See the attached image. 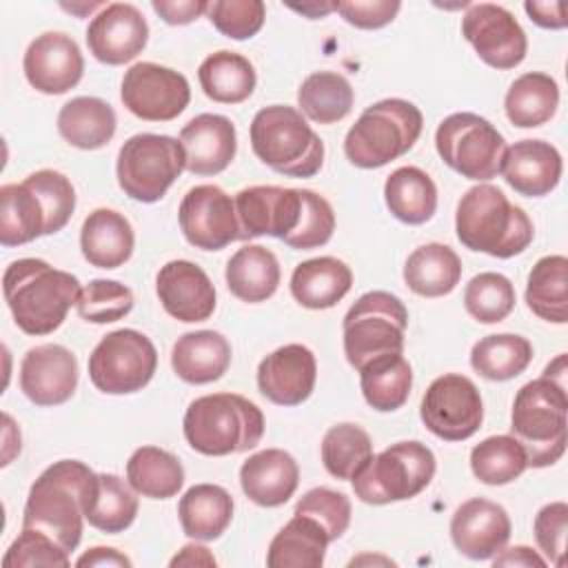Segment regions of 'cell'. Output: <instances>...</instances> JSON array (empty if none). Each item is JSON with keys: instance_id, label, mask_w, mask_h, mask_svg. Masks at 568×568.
<instances>
[{"instance_id": "56", "label": "cell", "mask_w": 568, "mask_h": 568, "mask_svg": "<svg viewBox=\"0 0 568 568\" xmlns=\"http://www.w3.org/2000/svg\"><path fill=\"white\" fill-rule=\"evenodd\" d=\"M524 11L528 18L541 27V29H564L568 24V18L564 13L561 2H524Z\"/></svg>"}, {"instance_id": "52", "label": "cell", "mask_w": 568, "mask_h": 568, "mask_svg": "<svg viewBox=\"0 0 568 568\" xmlns=\"http://www.w3.org/2000/svg\"><path fill=\"white\" fill-rule=\"evenodd\" d=\"M71 564V555L49 535L36 528H22L2 557L4 568H27V566H62Z\"/></svg>"}, {"instance_id": "32", "label": "cell", "mask_w": 568, "mask_h": 568, "mask_svg": "<svg viewBox=\"0 0 568 568\" xmlns=\"http://www.w3.org/2000/svg\"><path fill=\"white\" fill-rule=\"evenodd\" d=\"M331 544L328 532L320 521L306 515H295L271 539L266 552L268 568H322L326 548Z\"/></svg>"}, {"instance_id": "30", "label": "cell", "mask_w": 568, "mask_h": 568, "mask_svg": "<svg viewBox=\"0 0 568 568\" xmlns=\"http://www.w3.org/2000/svg\"><path fill=\"white\" fill-rule=\"evenodd\" d=\"M353 286V271L346 262L322 255L300 262L291 275V295L311 311L335 306Z\"/></svg>"}, {"instance_id": "10", "label": "cell", "mask_w": 568, "mask_h": 568, "mask_svg": "<svg viewBox=\"0 0 568 568\" xmlns=\"http://www.w3.org/2000/svg\"><path fill=\"white\" fill-rule=\"evenodd\" d=\"M408 311L404 302L388 291H368L357 297L342 322L344 355L359 371L382 355L404 353Z\"/></svg>"}, {"instance_id": "59", "label": "cell", "mask_w": 568, "mask_h": 568, "mask_svg": "<svg viewBox=\"0 0 568 568\" xmlns=\"http://www.w3.org/2000/svg\"><path fill=\"white\" fill-rule=\"evenodd\" d=\"M215 557L200 544H186L173 559L171 566H215Z\"/></svg>"}, {"instance_id": "8", "label": "cell", "mask_w": 568, "mask_h": 568, "mask_svg": "<svg viewBox=\"0 0 568 568\" xmlns=\"http://www.w3.org/2000/svg\"><path fill=\"white\" fill-rule=\"evenodd\" d=\"M422 129L424 115L413 102L386 98L362 111L344 138V153L359 169H379L408 153Z\"/></svg>"}, {"instance_id": "16", "label": "cell", "mask_w": 568, "mask_h": 568, "mask_svg": "<svg viewBox=\"0 0 568 568\" xmlns=\"http://www.w3.org/2000/svg\"><path fill=\"white\" fill-rule=\"evenodd\" d=\"M462 36L475 49L479 60L493 69H515L524 62L528 38L517 18L493 2L468 4L462 18Z\"/></svg>"}, {"instance_id": "9", "label": "cell", "mask_w": 568, "mask_h": 568, "mask_svg": "<svg viewBox=\"0 0 568 568\" xmlns=\"http://www.w3.org/2000/svg\"><path fill=\"white\" fill-rule=\"evenodd\" d=\"M435 453L417 442H397L373 455L351 479L359 501L384 506L417 497L435 477Z\"/></svg>"}, {"instance_id": "36", "label": "cell", "mask_w": 568, "mask_h": 568, "mask_svg": "<svg viewBox=\"0 0 568 568\" xmlns=\"http://www.w3.org/2000/svg\"><path fill=\"white\" fill-rule=\"evenodd\" d=\"M197 80L204 95L220 104H240L251 98L257 84L255 67L235 51H215L197 67Z\"/></svg>"}, {"instance_id": "28", "label": "cell", "mask_w": 568, "mask_h": 568, "mask_svg": "<svg viewBox=\"0 0 568 568\" xmlns=\"http://www.w3.org/2000/svg\"><path fill=\"white\" fill-rule=\"evenodd\" d=\"M231 366V344L217 331H191L171 348V368L186 384L217 382Z\"/></svg>"}, {"instance_id": "57", "label": "cell", "mask_w": 568, "mask_h": 568, "mask_svg": "<svg viewBox=\"0 0 568 568\" xmlns=\"http://www.w3.org/2000/svg\"><path fill=\"white\" fill-rule=\"evenodd\" d=\"M75 566H131V559L115 548L95 546L75 559Z\"/></svg>"}, {"instance_id": "38", "label": "cell", "mask_w": 568, "mask_h": 568, "mask_svg": "<svg viewBox=\"0 0 568 568\" xmlns=\"http://www.w3.org/2000/svg\"><path fill=\"white\" fill-rule=\"evenodd\" d=\"M559 106V87L555 78L541 71L519 75L506 91L504 109L513 126L535 129L546 124Z\"/></svg>"}, {"instance_id": "40", "label": "cell", "mask_w": 568, "mask_h": 568, "mask_svg": "<svg viewBox=\"0 0 568 568\" xmlns=\"http://www.w3.org/2000/svg\"><path fill=\"white\" fill-rule=\"evenodd\" d=\"M126 481L149 499L175 497L184 486V468L180 459L158 446H140L126 462Z\"/></svg>"}, {"instance_id": "17", "label": "cell", "mask_w": 568, "mask_h": 568, "mask_svg": "<svg viewBox=\"0 0 568 568\" xmlns=\"http://www.w3.org/2000/svg\"><path fill=\"white\" fill-rule=\"evenodd\" d=\"M184 240L202 251H222L240 240L235 200L217 184H197L186 191L178 209Z\"/></svg>"}, {"instance_id": "13", "label": "cell", "mask_w": 568, "mask_h": 568, "mask_svg": "<svg viewBox=\"0 0 568 568\" xmlns=\"http://www.w3.org/2000/svg\"><path fill=\"white\" fill-rule=\"evenodd\" d=\"M158 351L135 328L106 333L89 355V379L106 395H131L142 390L155 375Z\"/></svg>"}, {"instance_id": "20", "label": "cell", "mask_w": 568, "mask_h": 568, "mask_svg": "<svg viewBox=\"0 0 568 568\" xmlns=\"http://www.w3.org/2000/svg\"><path fill=\"white\" fill-rule=\"evenodd\" d=\"M149 42V24L131 2H111L87 27V47L102 64H124L142 53Z\"/></svg>"}, {"instance_id": "31", "label": "cell", "mask_w": 568, "mask_h": 568, "mask_svg": "<svg viewBox=\"0 0 568 568\" xmlns=\"http://www.w3.org/2000/svg\"><path fill=\"white\" fill-rule=\"evenodd\" d=\"M118 118L109 102L93 95H78L62 104L58 113V133L82 151L106 146L115 135Z\"/></svg>"}, {"instance_id": "43", "label": "cell", "mask_w": 568, "mask_h": 568, "mask_svg": "<svg viewBox=\"0 0 568 568\" xmlns=\"http://www.w3.org/2000/svg\"><path fill=\"white\" fill-rule=\"evenodd\" d=\"M532 362V344L524 335L497 333L475 342L470 366L490 382H506L521 375Z\"/></svg>"}, {"instance_id": "5", "label": "cell", "mask_w": 568, "mask_h": 568, "mask_svg": "<svg viewBox=\"0 0 568 568\" xmlns=\"http://www.w3.org/2000/svg\"><path fill=\"white\" fill-rule=\"evenodd\" d=\"M455 231L466 248L499 260L524 253L535 235L526 211L493 184H475L459 197Z\"/></svg>"}, {"instance_id": "7", "label": "cell", "mask_w": 568, "mask_h": 568, "mask_svg": "<svg viewBox=\"0 0 568 568\" xmlns=\"http://www.w3.org/2000/svg\"><path fill=\"white\" fill-rule=\"evenodd\" d=\"M251 149L286 178H313L324 164V142L306 118L286 104L262 106L251 122Z\"/></svg>"}, {"instance_id": "1", "label": "cell", "mask_w": 568, "mask_h": 568, "mask_svg": "<svg viewBox=\"0 0 568 568\" xmlns=\"http://www.w3.org/2000/svg\"><path fill=\"white\" fill-rule=\"evenodd\" d=\"M510 435L524 446L530 468H546L561 459L568 437L566 353H559L541 377L517 390L510 410Z\"/></svg>"}, {"instance_id": "35", "label": "cell", "mask_w": 568, "mask_h": 568, "mask_svg": "<svg viewBox=\"0 0 568 568\" xmlns=\"http://www.w3.org/2000/svg\"><path fill=\"white\" fill-rule=\"evenodd\" d=\"M462 280V260L448 246L428 242L417 246L404 264L406 286L422 297H442L455 291Z\"/></svg>"}, {"instance_id": "3", "label": "cell", "mask_w": 568, "mask_h": 568, "mask_svg": "<svg viewBox=\"0 0 568 568\" xmlns=\"http://www.w3.org/2000/svg\"><path fill=\"white\" fill-rule=\"evenodd\" d=\"M75 211L71 180L53 169H40L20 184L0 189V244L20 246L62 231Z\"/></svg>"}, {"instance_id": "26", "label": "cell", "mask_w": 568, "mask_h": 568, "mask_svg": "<svg viewBox=\"0 0 568 568\" xmlns=\"http://www.w3.org/2000/svg\"><path fill=\"white\" fill-rule=\"evenodd\" d=\"M180 142L186 153L189 173L217 175L235 158L237 131L226 115L200 113L182 126Z\"/></svg>"}, {"instance_id": "33", "label": "cell", "mask_w": 568, "mask_h": 568, "mask_svg": "<svg viewBox=\"0 0 568 568\" xmlns=\"http://www.w3.org/2000/svg\"><path fill=\"white\" fill-rule=\"evenodd\" d=\"M280 262L275 253L262 244H246L237 248L226 262L224 280L229 291L248 304L266 302L280 286Z\"/></svg>"}, {"instance_id": "50", "label": "cell", "mask_w": 568, "mask_h": 568, "mask_svg": "<svg viewBox=\"0 0 568 568\" xmlns=\"http://www.w3.org/2000/svg\"><path fill=\"white\" fill-rule=\"evenodd\" d=\"M293 513L320 521L328 532L331 541L339 539L351 526V499L344 493L326 486H317L304 493L295 504Z\"/></svg>"}, {"instance_id": "15", "label": "cell", "mask_w": 568, "mask_h": 568, "mask_svg": "<svg viewBox=\"0 0 568 568\" xmlns=\"http://www.w3.org/2000/svg\"><path fill=\"white\" fill-rule=\"evenodd\" d=\"M120 98L135 118L169 122L189 106L191 87L175 69L155 62H135L124 71Z\"/></svg>"}, {"instance_id": "2", "label": "cell", "mask_w": 568, "mask_h": 568, "mask_svg": "<svg viewBox=\"0 0 568 568\" xmlns=\"http://www.w3.org/2000/svg\"><path fill=\"white\" fill-rule=\"evenodd\" d=\"M98 488V473L80 459L47 466L31 484L22 528H36L55 539L69 555L82 539L87 510Z\"/></svg>"}, {"instance_id": "18", "label": "cell", "mask_w": 568, "mask_h": 568, "mask_svg": "<svg viewBox=\"0 0 568 568\" xmlns=\"http://www.w3.org/2000/svg\"><path fill=\"white\" fill-rule=\"evenodd\" d=\"M233 200L240 224V240L271 235L284 242L300 226L304 213L302 189L257 184L242 189Z\"/></svg>"}, {"instance_id": "25", "label": "cell", "mask_w": 568, "mask_h": 568, "mask_svg": "<svg viewBox=\"0 0 568 568\" xmlns=\"http://www.w3.org/2000/svg\"><path fill=\"white\" fill-rule=\"evenodd\" d=\"M561 153L546 140H519L506 146L499 173L524 197H544L561 180Z\"/></svg>"}, {"instance_id": "49", "label": "cell", "mask_w": 568, "mask_h": 568, "mask_svg": "<svg viewBox=\"0 0 568 568\" xmlns=\"http://www.w3.org/2000/svg\"><path fill=\"white\" fill-rule=\"evenodd\" d=\"M206 18L222 36L248 40L262 29L266 7L262 0H215L209 2Z\"/></svg>"}, {"instance_id": "55", "label": "cell", "mask_w": 568, "mask_h": 568, "mask_svg": "<svg viewBox=\"0 0 568 568\" xmlns=\"http://www.w3.org/2000/svg\"><path fill=\"white\" fill-rule=\"evenodd\" d=\"M153 11L166 22V24H189L206 13L209 2L204 0H153Z\"/></svg>"}, {"instance_id": "37", "label": "cell", "mask_w": 568, "mask_h": 568, "mask_svg": "<svg viewBox=\"0 0 568 568\" xmlns=\"http://www.w3.org/2000/svg\"><path fill=\"white\" fill-rule=\"evenodd\" d=\"M384 202L393 217L417 226L435 215L437 186L433 178L419 166H399L386 178Z\"/></svg>"}, {"instance_id": "24", "label": "cell", "mask_w": 568, "mask_h": 568, "mask_svg": "<svg viewBox=\"0 0 568 568\" xmlns=\"http://www.w3.org/2000/svg\"><path fill=\"white\" fill-rule=\"evenodd\" d=\"M162 308L178 322H204L215 311V286L206 271L189 260H171L155 275Z\"/></svg>"}, {"instance_id": "44", "label": "cell", "mask_w": 568, "mask_h": 568, "mask_svg": "<svg viewBox=\"0 0 568 568\" xmlns=\"http://www.w3.org/2000/svg\"><path fill=\"white\" fill-rule=\"evenodd\" d=\"M138 506L129 481L113 473H98V488L87 510V521L106 535H118L135 521Z\"/></svg>"}, {"instance_id": "41", "label": "cell", "mask_w": 568, "mask_h": 568, "mask_svg": "<svg viewBox=\"0 0 568 568\" xmlns=\"http://www.w3.org/2000/svg\"><path fill=\"white\" fill-rule=\"evenodd\" d=\"M528 308L552 324L568 322V260L566 255H544L535 262L526 282Z\"/></svg>"}, {"instance_id": "21", "label": "cell", "mask_w": 568, "mask_h": 568, "mask_svg": "<svg viewBox=\"0 0 568 568\" xmlns=\"http://www.w3.org/2000/svg\"><path fill=\"white\" fill-rule=\"evenodd\" d=\"M78 388V359L62 344H38L20 362V390L36 406H60Z\"/></svg>"}, {"instance_id": "39", "label": "cell", "mask_w": 568, "mask_h": 568, "mask_svg": "<svg viewBox=\"0 0 568 568\" xmlns=\"http://www.w3.org/2000/svg\"><path fill=\"white\" fill-rule=\"evenodd\" d=\"M359 388L366 404L379 413L402 408L413 388V368L402 353L382 355L359 368Z\"/></svg>"}, {"instance_id": "11", "label": "cell", "mask_w": 568, "mask_h": 568, "mask_svg": "<svg viewBox=\"0 0 568 568\" xmlns=\"http://www.w3.org/2000/svg\"><path fill=\"white\" fill-rule=\"evenodd\" d=\"M184 169L186 153L182 142L160 133L131 135L120 146L115 162L120 189L142 204L162 200Z\"/></svg>"}, {"instance_id": "22", "label": "cell", "mask_w": 568, "mask_h": 568, "mask_svg": "<svg viewBox=\"0 0 568 568\" xmlns=\"http://www.w3.org/2000/svg\"><path fill=\"white\" fill-rule=\"evenodd\" d=\"M510 517L497 501L473 497L457 506L450 519V539L455 548L475 561L493 559L510 539Z\"/></svg>"}, {"instance_id": "4", "label": "cell", "mask_w": 568, "mask_h": 568, "mask_svg": "<svg viewBox=\"0 0 568 568\" xmlns=\"http://www.w3.org/2000/svg\"><path fill=\"white\" fill-rule=\"evenodd\" d=\"M80 282L69 271L38 257L13 260L2 275L4 302L16 326L27 335H49L78 304Z\"/></svg>"}, {"instance_id": "19", "label": "cell", "mask_w": 568, "mask_h": 568, "mask_svg": "<svg viewBox=\"0 0 568 568\" xmlns=\"http://www.w3.org/2000/svg\"><path fill=\"white\" fill-rule=\"evenodd\" d=\"M27 82L47 95H60L73 89L84 73V58L78 42L62 31L36 36L22 58Z\"/></svg>"}, {"instance_id": "54", "label": "cell", "mask_w": 568, "mask_h": 568, "mask_svg": "<svg viewBox=\"0 0 568 568\" xmlns=\"http://www.w3.org/2000/svg\"><path fill=\"white\" fill-rule=\"evenodd\" d=\"M399 0H351L335 2V11L357 29H382L395 20L399 13Z\"/></svg>"}, {"instance_id": "46", "label": "cell", "mask_w": 568, "mask_h": 568, "mask_svg": "<svg viewBox=\"0 0 568 568\" xmlns=\"http://www.w3.org/2000/svg\"><path fill=\"white\" fill-rule=\"evenodd\" d=\"M528 468L524 446L513 435H493L473 446L470 470L488 486H504L515 481Z\"/></svg>"}, {"instance_id": "60", "label": "cell", "mask_w": 568, "mask_h": 568, "mask_svg": "<svg viewBox=\"0 0 568 568\" xmlns=\"http://www.w3.org/2000/svg\"><path fill=\"white\" fill-rule=\"evenodd\" d=\"M293 11L315 20V18H324L331 11H335V2H304V4H288Z\"/></svg>"}, {"instance_id": "34", "label": "cell", "mask_w": 568, "mask_h": 568, "mask_svg": "<svg viewBox=\"0 0 568 568\" xmlns=\"http://www.w3.org/2000/svg\"><path fill=\"white\" fill-rule=\"evenodd\" d=\"M178 517L191 539H220L233 519V497L217 484H195L180 497Z\"/></svg>"}, {"instance_id": "48", "label": "cell", "mask_w": 568, "mask_h": 568, "mask_svg": "<svg viewBox=\"0 0 568 568\" xmlns=\"http://www.w3.org/2000/svg\"><path fill=\"white\" fill-rule=\"evenodd\" d=\"M133 291L115 280H91L78 297L75 311L84 322L111 324L133 308Z\"/></svg>"}, {"instance_id": "27", "label": "cell", "mask_w": 568, "mask_h": 568, "mask_svg": "<svg viewBox=\"0 0 568 568\" xmlns=\"http://www.w3.org/2000/svg\"><path fill=\"white\" fill-rule=\"evenodd\" d=\"M300 484V466L295 457L282 448H264L253 453L240 466V486L244 495L264 508L286 504Z\"/></svg>"}, {"instance_id": "45", "label": "cell", "mask_w": 568, "mask_h": 568, "mask_svg": "<svg viewBox=\"0 0 568 568\" xmlns=\"http://www.w3.org/2000/svg\"><path fill=\"white\" fill-rule=\"evenodd\" d=\"M320 453L322 464L331 477L353 479L359 468L373 457V442L362 426L353 422H342L324 433Z\"/></svg>"}, {"instance_id": "53", "label": "cell", "mask_w": 568, "mask_h": 568, "mask_svg": "<svg viewBox=\"0 0 568 568\" xmlns=\"http://www.w3.org/2000/svg\"><path fill=\"white\" fill-rule=\"evenodd\" d=\"M566 528H568V506L566 501H550L535 515V539L546 561L561 568L566 552Z\"/></svg>"}, {"instance_id": "42", "label": "cell", "mask_w": 568, "mask_h": 568, "mask_svg": "<svg viewBox=\"0 0 568 568\" xmlns=\"http://www.w3.org/2000/svg\"><path fill=\"white\" fill-rule=\"evenodd\" d=\"M355 102L351 82L335 71H315L306 75L297 89V106L304 118L317 124H335L344 120Z\"/></svg>"}, {"instance_id": "47", "label": "cell", "mask_w": 568, "mask_h": 568, "mask_svg": "<svg viewBox=\"0 0 568 568\" xmlns=\"http://www.w3.org/2000/svg\"><path fill=\"white\" fill-rule=\"evenodd\" d=\"M517 295L513 282L495 271L475 275L464 288V306L479 324H497L515 308Z\"/></svg>"}, {"instance_id": "29", "label": "cell", "mask_w": 568, "mask_h": 568, "mask_svg": "<svg viewBox=\"0 0 568 568\" xmlns=\"http://www.w3.org/2000/svg\"><path fill=\"white\" fill-rule=\"evenodd\" d=\"M135 233L131 222L113 209H95L80 229L84 260L98 268H118L133 255Z\"/></svg>"}, {"instance_id": "23", "label": "cell", "mask_w": 568, "mask_h": 568, "mask_svg": "<svg viewBox=\"0 0 568 568\" xmlns=\"http://www.w3.org/2000/svg\"><path fill=\"white\" fill-rule=\"evenodd\" d=\"M317 359L304 344H284L268 353L257 366L260 393L277 406H297L315 388Z\"/></svg>"}, {"instance_id": "58", "label": "cell", "mask_w": 568, "mask_h": 568, "mask_svg": "<svg viewBox=\"0 0 568 568\" xmlns=\"http://www.w3.org/2000/svg\"><path fill=\"white\" fill-rule=\"evenodd\" d=\"M493 564L495 566H539V568H544L548 561L528 546H513L508 550H499L497 557L493 559Z\"/></svg>"}, {"instance_id": "51", "label": "cell", "mask_w": 568, "mask_h": 568, "mask_svg": "<svg viewBox=\"0 0 568 568\" xmlns=\"http://www.w3.org/2000/svg\"><path fill=\"white\" fill-rule=\"evenodd\" d=\"M304 191V213L300 226L284 240L286 246L297 251H311L324 246L335 231V211L326 197L311 189Z\"/></svg>"}, {"instance_id": "14", "label": "cell", "mask_w": 568, "mask_h": 568, "mask_svg": "<svg viewBox=\"0 0 568 568\" xmlns=\"http://www.w3.org/2000/svg\"><path fill=\"white\" fill-rule=\"evenodd\" d=\"M419 417L435 437L444 442H464L473 437L484 422L479 388L466 375H439L422 397Z\"/></svg>"}, {"instance_id": "6", "label": "cell", "mask_w": 568, "mask_h": 568, "mask_svg": "<svg viewBox=\"0 0 568 568\" xmlns=\"http://www.w3.org/2000/svg\"><path fill=\"white\" fill-rule=\"evenodd\" d=\"M186 444L206 457L255 448L264 435V415L237 393H213L193 399L182 419Z\"/></svg>"}, {"instance_id": "61", "label": "cell", "mask_w": 568, "mask_h": 568, "mask_svg": "<svg viewBox=\"0 0 568 568\" xmlns=\"http://www.w3.org/2000/svg\"><path fill=\"white\" fill-rule=\"evenodd\" d=\"M64 11H71V13H78V16H82L84 11L87 13H91L93 9H104V4L102 2H91V4H60Z\"/></svg>"}, {"instance_id": "12", "label": "cell", "mask_w": 568, "mask_h": 568, "mask_svg": "<svg viewBox=\"0 0 568 568\" xmlns=\"http://www.w3.org/2000/svg\"><path fill=\"white\" fill-rule=\"evenodd\" d=\"M435 149L444 164L462 178L486 182L499 173L506 140L486 118L462 111L437 124Z\"/></svg>"}]
</instances>
